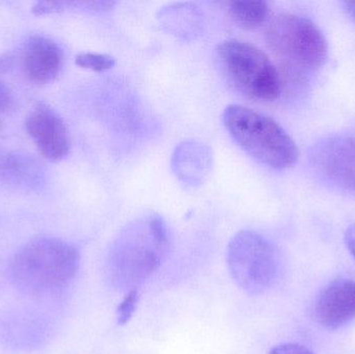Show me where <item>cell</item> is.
Wrapping results in <instances>:
<instances>
[{"label":"cell","mask_w":355,"mask_h":354,"mask_svg":"<svg viewBox=\"0 0 355 354\" xmlns=\"http://www.w3.org/2000/svg\"><path fill=\"white\" fill-rule=\"evenodd\" d=\"M168 226L159 215L135 220L114 239L106 260V272L119 290H139L160 267L170 249Z\"/></svg>","instance_id":"obj_1"},{"label":"cell","mask_w":355,"mask_h":354,"mask_svg":"<svg viewBox=\"0 0 355 354\" xmlns=\"http://www.w3.org/2000/svg\"><path fill=\"white\" fill-rule=\"evenodd\" d=\"M80 253L72 243L42 237L23 245L10 262L15 286L28 295L44 297L62 291L74 280Z\"/></svg>","instance_id":"obj_2"},{"label":"cell","mask_w":355,"mask_h":354,"mask_svg":"<svg viewBox=\"0 0 355 354\" xmlns=\"http://www.w3.org/2000/svg\"><path fill=\"white\" fill-rule=\"evenodd\" d=\"M223 120L234 141L260 163L285 170L297 161V145L270 116L246 106L231 104L223 112Z\"/></svg>","instance_id":"obj_3"},{"label":"cell","mask_w":355,"mask_h":354,"mask_svg":"<svg viewBox=\"0 0 355 354\" xmlns=\"http://www.w3.org/2000/svg\"><path fill=\"white\" fill-rule=\"evenodd\" d=\"M223 75L243 95L273 101L282 91L281 76L268 56L248 42L229 39L216 49Z\"/></svg>","instance_id":"obj_4"},{"label":"cell","mask_w":355,"mask_h":354,"mask_svg":"<svg viewBox=\"0 0 355 354\" xmlns=\"http://www.w3.org/2000/svg\"><path fill=\"white\" fill-rule=\"evenodd\" d=\"M266 41L286 64L296 70H317L329 54L322 31L311 19L300 15L275 17L267 27Z\"/></svg>","instance_id":"obj_5"},{"label":"cell","mask_w":355,"mask_h":354,"mask_svg":"<svg viewBox=\"0 0 355 354\" xmlns=\"http://www.w3.org/2000/svg\"><path fill=\"white\" fill-rule=\"evenodd\" d=\"M227 267L236 284L248 294L268 291L277 281L281 268L277 247L254 231L238 232L230 241Z\"/></svg>","instance_id":"obj_6"},{"label":"cell","mask_w":355,"mask_h":354,"mask_svg":"<svg viewBox=\"0 0 355 354\" xmlns=\"http://www.w3.org/2000/svg\"><path fill=\"white\" fill-rule=\"evenodd\" d=\"M311 161L323 178L339 188L355 193L354 137H325L313 148Z\"/></svg>","instance_id":"obj_7"},{"label":"cell","mask_w":355,"mask_h":354,"mask_svg":"<svg viewBox=\"0 0 355 354\" xmlns=\"http://www.w3.org/2000/svg\"><path fill=\"white\" fill-rule=\"evenodd\" d=\"M25 129L46 159L62 161L70 153L71 139L64 118L49 105L37 103L25 118Z\"/></svg>","instance_id":"obj_8"},{"label":"cell","mask_w":355,"mask_h":354,"mask_svg":"<svg viewBox=\"0 0 355 354\" xmlns=\"http://www.w3.org/2000/svg\"><path fill=\"white\" fill-rule=\"evenodd\" d=\"M315 318L323 328L339 330L355 319V281L340 278L317 297Z\"/></svg>","instance_id":"obj_9"},{"label":"cell","mask_w":355,"mask_h":354,"mask_svg":"<svg viewBox=\"0 0 355 354\" xmlns=\"http://www.w3.org/2000/svg\"><path fill=\"white\" fill-rule=\"evenodd\" d=\"M64 64L60 46L43 35H33L27 39L23 52V68L31 82L37 85L53 82Z\"/></svg>","instance_id":"obj_10"},{"label":"cell","mask_w":355,"mask_h":354,"mask_svg":"<svg viewBox=\"0 0 355 354\" xmlns=\"http://www.w3.org/2000/svg\"><path fill=\"white\" fill-rule=\"evenodd\" d=\"M173 168L180 180L185 184L202 182L211 166V154L208 148L196 141H185L177 147L173 156Z\"/></svg>","instance_id":"obj_11"},{"label":"cell","mask_w":355,"mask_h":354,"mask_svg":"<svg viewBox=\"0 0 355 354\" xmlns=\"http://www.w3.org/2000/svg\"><path fill=\"white\" fill-rule=\"evenodd\" d=\"M37 161L17 152H0V182L20 188H35L43 181Z\"/></svg>","instance_id":"obj_12"},{"label":"cell","mask_w":355,"mask_h":354,"mask_svg":"<svg viewBox=\"0 0 355 354\" xmlns=\"http://www.w3.org/2000/svg\"><path fill=\"white\" fill-rule=\"evenodd\" d=\"M162 24L176 35H193L200 26V15L196 6L189 3H179L162 10L159 17Z\"/></svg>","instance_id":"obj_13"},{"label":"cell","mask_w":355,"mask_h":354,"mask_svg":"<svg viewBox=\"0 0 355 354\" xmlns=\"http://www.w3.org/2000/svg\"><path fill=\"white\" fill-rule=\"evenodd\" d=\"M232 19L242 28L256 29L266 22L269 6L265 1H233L230 4Z\"/></svg>","instance_id":"obj_14"},{"label":"cell","mask_w":355,"mask_h":354,"mask_svg":"<svg viewBox=\"0 0 355 354\" xmlns=\"http://www.w3.org/2000/svg\"><path fill=\"white\" fill-rule=\"evenodd\" d=\"M75 62L80 68L96 71V72L110 70L116 64V60L112 56L107 54L92 53V52L78 54Z\"/></svg>","instance_id":"obj_15"},{"label":"cell","mask_w":355,"mask_h":354,"mask_svg":"<svg viewBox=\"0 0 355 354\" xmlns=\"http://www.w3.org/2000/svg\"><path fill=\"white\" fill-rule=\"evenodd\" d=\"M139 299V290L129 291L127 293L126 297L119 306L118 311H116V319H118V324L120 326H124L131 319L135 309H137Z\"/></svg>","instance_id":"obj_16"},{"label":"cell","mask_w":355,"mask_h":354,"mask_svg":"<svg viewBox=\"0 0 355 354\" xmlns=\"http://www.w3.org/2000/svg\"><path fill=\"white\" fill-rule=\"evenodd\" d=\"M69 8V2L64 1H42L37 2L33 8V12L37 16L43 15L55 14Z\"/></svg>","instance_id":"obj_17"},{"label":"cell","mask_w":355,"mask_h":354,"mask_svg":"<svg viewBox=\"0 0 355 354\" xmlns=\"http://www.w3.org/2000/svg\"><path fill=\"white\" fill-rule=\"evenodd\" d=\"M14 107V96L12 89L0 80V116H6Z\"/></svg>","instance_id":"obj_18"},{"label":"cell","mask_w":355,"mask_h":354,"mask_svg":"<svg viewBox=\"0 0 355 354\" xmlns=\"http://www.w3.org/2000/svg\"><path fill=\"white\" fill-rule=\"evenodd\" d=\"M269 354H315L312 351H309L306 347L300 344H293V343H288V344H281L271 349Z\"/></svg>","instance_id":"obj_19"},{"label":"cell","mask_w":355,"mask_h":354,"mask_svg":"<svg viewBox=\"0 0 355 354\" xmlns=\"http://www.w3.org/2000/svg\"><path fill=\"white\" fill-rule=\"evenodd\" d=\"M14 62V54L6 53L3 55H0V73L8 72L12 68Z\"/></svg>","instance_id":"obj_20"},{"label":"cell","mask_w":355,"mask_h":354,"mask_svg":"<svg viewBox=\"0 0 355 354\" xmlns=\"http://www.w3.org/2000/svg\"><path fill=\"white\" fill-rule=\"evenodd\" d=\"M345 242L348 251L352 254L355 260V224L350 227L345 233Z\"/></svg>","instance_id":"obj_21"},{"label":"cell","mask_w":355,"mask_h":354,"mask_svg":"<svg viewBox=\"0 0 355 354\" xmlns=\"http://www.w3.org/2000/svg\"><path fill=\"white\" fill-rule=\"evenodd\" d=\"M344 8L346 12L355 19V0L354 1H344Z\"/></svg>","instance_id":"obj_22"}]
</instances>
